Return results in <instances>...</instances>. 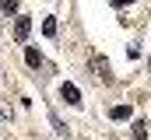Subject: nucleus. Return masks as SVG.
I'll return each mask as SVG.
<instances>
[{
  "label": "nucleus",
  "mask_w": 151,
  "mask_h": 140,
  "mask_svg": "<svg viewBox=\"0 0 151 140\" xmlns=\"http://www.w3.org/2000/svg\"><path fill=\"white\" fill-rule=\"evenodd\" d=\"M42 35H49V39L56 35V18H46V21H42Z\"/></svg>",
  "instance_id": "nucleus-7"
},
{
  "label": "nucleus",
  "mask_w": 151,
  "mask_h": 140,
  "mask_svg": "<svg viewBox=\"0 0 151 140\" xmlns=\"http://www.w3.org/2000/svg\"><path fill=\"white\" fill-rule=\"evenodd\" d=\"M91 70H99V77L109 84L113 81V74H109V63H106V56H91Z\"/></svg>",
  "instance_id": "nucleus-3"
},
{
  "label": "nucleus",
  "mask_w": 151,
  "mask_h": 140,
  "mask_svg": "<svg viewBox=\"0 0 151 140\" xmlns=\"http://www.w3.org/2000/svg\"><path fill=\"white\" fill-rule=\"evenodd\" d=\"M25 63L28 67H42V53L39 49H25Z\"/></svg>",
  "instance_id": "nucleus-5"
},
{
  "label": "nucleus",
  "mask_w": 151,
  "mask_h": 140,
  "mask_svg": "<svg viewBox=\"0 0 151 140\" xmlns=\"http://www.w3.org/2000/svg\"><path fill=\"white\" fill-rule=\"evenodd\" d=\"M18 4H21V0H0V11H4V14H14Z\"/></svg>",
  "instance_id": "nucleus-9"
},
{
  "label": "nucleus",
  "mask_w": 151,
  "mask_h": 140,
  "mask_svg": "<svg viewBox=\"0 0 151 140\" xmlns=\"http://www.w3.org/2000/svg\"><path fill=\"white\" fill-rule=\"evenodd\" d=\"M28 35H32V18L18 14V21H14V42H28Z\"/></svg>",
  "instance_id": "nucleus-1"
},
{
  "label": "nucleus",
  "mask_w": 151,
  "mask_h": 140,
  "mask_svg": "<svg viewBox=\"0 0 151 140\" xmlns=\"http://www.w3.org/2000/svg\"><path fill=\"white\" fill-rule=\"evenodd\" d=\"M130 116H134L130 105H113V109H109V119H116V123H123V119H130Z\"/></svg>",
  "instance_id": "nucleus-4"
},
{
  "label": "nucleus",
  "mask_w": 151,
  "mask_h": 140,
  "mask_svg": "<svg viewBox=\"0 0 151 140\" xmlns=\"http://www.w3.org/2000/svg\"><path fill=\"white\" fill-rule=\"evenodd\" d=\"M144 137H148V123L137 119V123H134V140H144Z\"/></svg>",
  "instance_id": "nucleus-6"
},
{
  "label": "nucleus",
  "mask_w": 151,
  "mask_h": 140,
  "mask_svg": "<svg viewBox=\"0 0 151 140\" xmlns=\"http://www.w3.org/2000/svg\"><path fill=\"white\" fill-rule=\"evenodd\" d=\"M60 98L67 105H81V91H77L74 84H60Z\"/></svg>",
  "instance_id": "nucleus-2"
},
{
  "label": "nucleus",
  "mask_w": 151,
  "mask_h": 140,
  "mask_svg": "<svg viewBox=\"0 0 151 140\" xmlns=\"http://www.w3.org/2000/svg\"><path fill=\"white\" fill-rule=\"evenodd\" d=\"M109 4H113V7H130L134 0H109Z\"/></svg>",
  "instance_id": "nucleus-10"
},
{
  "label": "nucleus",
  "mask_w": 151,
  "mask_h": 140,
  "mask_svg": "<svg viewBox=\"0 0 151 140\" xmlns=\"http://www.w3.org/2000/svg\"><path fill=\"white\" fill-rule=\"evenodd\" d=\"M49 123H53V126H56V133H63V137H67V126H63V119H60V116H56V112H49Z\"/></svg>",
  "instance_id": "nucleus-8"
}]
</instances>
